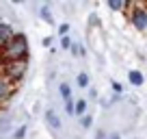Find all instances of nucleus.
<instances>
[{"label": "nucleus", "instance_id": "1", "mask_svg": "<svg viewBox=\"0 0 147 139\" xmlns=\"http://www.w3.org/2000/svg\"><path fill=\"white\" fill-rule=\"evenodd\" d=\"M5 57L9 61H26L28 57V39L22 33H15V37L11 39V44L5 48Z\"/></svg>", "mask_w": 147, "mask_h": 139}, {"label": "nucleus", "instance_id": "2", "mask_svg": "<svg viewBox=\"0 0 147 139\" xmlns=\"http://www.w3.org/2000/svg\"><path fill=\"white\" fill-rule=\"evenodd\" d=\"M130 22L134 24L136 31L147 33V9H145V7H134L132 15H130Z\"/></svg>", "mask_w": 147, "mask_h": 139}, {"label": "nucleus", "instance_id": "3", "mask_svg": "<svg viewBox=\"0 0 147 139\" xmlns=\"http://www.w3.org/2000/svg\"><path fill=\"white\" fill-rule=\"evenodd\" d=\"M26 72V61H9L7 63V78L9 80H20Z\"/></svg>", "mask_w": 147, "mask_h": 139}, {"label": "nucleus", "instance_id": "4", "mask_svg": "<svg viewBox=\"0 0 147 139\" xmlns=\"http://www.w3.org/2000/svg\"><path fill=\"white\" fill-rule=\"evenodd\" d=\"M11 93H13V80L7 78V74H0V102L9 100Z\"/></svg>", "mask_w": 147, "mask_h": 139}, {"label": "nucleus", "instance_id": "5", "mask_svg": "<svg viewBox=\"0 0 147 139\" xmlns=\"http://www.w3.org/2000/svg\"><path fill=\"white\" fill-rule=\"evenodd\" d=\"M15 37V33H13V28L9 26V24H2L0 22V46L2 48H7L11 44V39Z\"/></svg>", "mask_w": 147, "mask_h": 139}, {"label": "nucleus", "instance_id": "6", "mask_svg": "<svg viewBox=\"0 0 147 139\" xmlns=\"http://www.w3.org/2000/svg\"><path fill=\"white\" fill-rule=\"evenodd\" d=\"M46 120H48V124H50V128H52V130H61V120H59V115H56L52 109L46 113Z\"/></svg>", "mask_w": 147, "mask_h": 139}, {"label": "nucleus", "instance_id": "7", "mask_svg": "<svg viewBox=\"0 0 147 139\" xmlns=\"http://www.w3.org/2000/svg\"><path fill=\"white\" fill-rule=\"evenodd\" d=\"M130 83L136 85V87H141V85H143V74L138 72V70H132V72H130Z\"/></svg>", "mask_w": 147, "mask_h": 139}, {"label": "nucleus", "instance_id": "8", "mask_svg": "<svg viewBox=\"0 0 147 139\" xmlns=\"http://www.w3.org/2000/svg\"><path fill=\"white\" fill-rule=\"evenodd\" d=\"M108 7H110L113 11H121V9H125L128 5H125L123 0H108Z\"/></svg>", "mask_w": 147, "mask_h": 139}, {"label": "nucleus", "instance_id": "9", "mask_svg": "<svg viewBox=\"0 0 147 139\" xmlns=\"http://www.w3.org/2000/svg\"><path fill=\"white\" fill-rule=\"evenodd\" d=\"M84 111H87V100H76V115H82L84 117Z\"/></svg>", "mask_w": 147, "mask_h": 139}, {"label": "nucleus", "instance_id": "10", "mask_svg": "<svg viewBox=\"0 0 147 139\" xmlns=\"http://www.w3.org/2000/svg\"><path fill=\"white\" fill-rule=\"evenodd\" d=\"M61 96H63V100H65V102L71 100V89H69V85H67V83L61 85Z\"/></svg>", "mask_w": 147, "mask_h": 139}, {"label": "nucleus", "instance_id": "11", "mask_svg": "<svg viewBox=\"0 0 147 139\" xmlns=\"http://www.w3.org/2000/svg\"><path fill=\"white\" fill-rule=\"evenodd\" d=\"M78 85H80V87H89V76L87 74H84V72H82V74H78Z\"/></svg>", "mask_w": 147, "mask_h": 139}, {"label": "nucleus", "instance_id": "12", "mask_svg": "<svg viewBox=\"0 0 147 139\" xmlns=\"http://www.w3.org/2000/svg\"><path fill=\"white\" fill-rule=\"evenodd\" d=\"M41 15H43V20H46V22L52 24V13H50V9H48V7H43V9H41Z\"/></svg>", "mask_w": 147, "mask_h": 139}, {"label": "nucleus", "instance_id": "13", "mask_svg": "<svg viewBox=\"0 0 147 139\" xmlns=\"http://www.w3.org/2000/svg\"><path fill=\"white\" fill-rule=\"evenodd\" d=\"M80 124H82V126H84V128H89V126H91V124H93V117H91V115H84V117H82V120H80Z\"/></svg>", "mask_w": 147, "mask_h": 139}, {"label": "nucleus", "instance_id": "14", "mask_svg": "<svg viewBox=\"0 0 147 139\" xmlns=\"http://www.w3.org/2000/svg\"><path fill=\"white\" fill-rule=\"evenodd\" d=\"M24 135H26V128H24V126H22V128H18V130H15V139H22Z\"/></svg>", "mask_w": 147, "mask_h": 139}, {"label": "nucleus", "instance_id": "15", "mask_svg": "<svg viewBox=\"0 0 147 139\" xmlns=\"http://www.w3.org/2000/svg\"><path fill=\"white\" fill-rule=\"evenodd\" d=\"M61 44H63V48H69V46H71V42H69V37H67V35L63 37V42H61Z\"/></svg>", "mask_w": 147, "mask_h": 139}, {"label": "nucleus", "instance_id": "16", "mask_svg": "<svg viewBox=\"0 0 147 139\" xmlns=\"http://www.w3.org/2000/svg\"><path fill=\"white\" fill-rule=\"evenodd\" d=\"M59 31H61V33H63V35H65V33H67V31H69V26H67V24H63V26H61V28H59Z\"/></svg>", "mask_w": 147, "mask_h": 139}, {"label": "nucleus", "instance_id": "17", "mask_svg": "<svg viewBox=\"0 0 147 139\" xmlns=\"http://www.w3.org/2000/svg\"><path fill=\"white\" fill-rule=\"evenodd\" d=\"M108 139H119V135H110V137Z\"/></svg>", "mask_w": 147, "mask_h": 139}]
</instances>
